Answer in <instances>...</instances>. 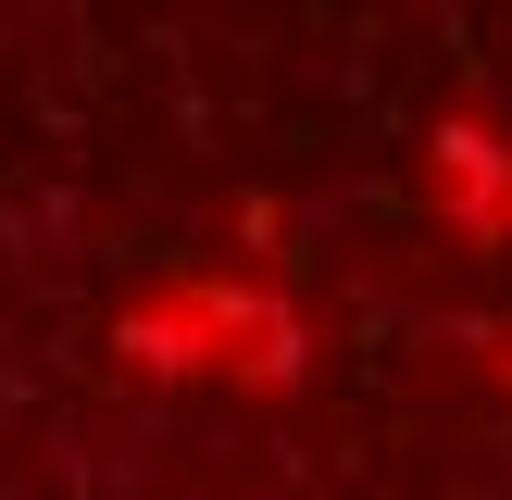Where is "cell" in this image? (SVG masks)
I'll return each instance as SVG.
<instances>
[{
	"instance_id": "cell-1",
	"label": "cell",
	"mask_w": 512,
	"mask_h": 500,
	"mask_svg": "<svg viewBox=\"0 0 512 500\" xmlns=\"http://www.w3.org/2000/svg\"><path fill=\"white\" fill-rule=\"evenodd\" d=\"M113 363L125 375H188V388H288L313 363V338H300V313L263 275L213 263V275H150L113 313Z\"/></svg>"
},
{
	"instance_id": "cell-2",
	"label": "cell",
	"mask_w": 512,
	"mask_h": 500,
	"mask_svg": "<svg viewBox=\"0 0 512 500\" xmlns=\"http://www.w3.org/2000/svg\"><path fill=\"white\" fill-rule=\"evenodd\" d=\"M425 188H438V213L463 225V238H512V138H488V125H438Z\"/></svg>"
}]
</instances>
